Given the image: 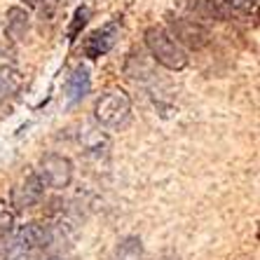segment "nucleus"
<instances>
[{
  "label": "nucleus",
  "mask_w": 260,
  "mask_h": 260,
  "mask_svg": "<svg viewBox=\"0 0 260 260\" xmlns=\"http://www.w3.org/2000/svg\"><path fill=\"white\" fill-rule=\"evenodd\" d=\"M91 89V75H89V68L80 63L75 71L68 75L66 80V96H68V103H78L89 94Z\"/></svg>",
  "instance_id": "10"
},
{
  "label": "nucleus",
  "mask_w": 260,
  "mask_h": 260,
  "mask_svg": "<svg viewBox=\"0 0 260 260\" xmlns=\"http://www.w3.org/2000/svg\"><path fill=\"white\" fill-rule=\"evenodd\" d=\"M89 14H91L89 5H80L78 10H75V14H73V21H71V26H68V38H71V40H75V38L80 36V30L87 26V21H89Z\"/></svg>",
  "instance_id": "15"
},
{
  "label": "nucleus",
  "mask_w": 260,
  "mask_h": 260,
  "mask_svg": "<svg viewBox=\"0 0 260 260\" xmlns=\"http://www.w3.org/2000/svg\"><path fill=\"white\" fill-rule=\"evenodd\" d=\"M14 235H17V242L24 253L40 251V248H47L54 244V228L45 223H26Z\"/></svg>",
  "instance_id": "5"
},
{
  "label": "nucleus",
  "mask_w": 260,
  "mask_h": 260,
  "mask_svg": "<svg viewBox=\"0 0 260 260\" xmlns=\"http://www.w3.org/2000/svg\"><path fill=\"white\" fill-rule=\"evenodd\" d=\"M80 143L91 157H108L110 152V136L103 132L101 124H85L80 129Z\"/></svg>",
  "instance_id": "8"
},
{
  "label": "nucleus",
  "mask_w": 260,
  "mask_h": 260,
  "mask_svg": "<svg viewBox=\"0 0 260 260\" xmlns=\"http://www.w3.org/2000/svg\"><path fill=\"white\" fill-rule=\"evenodd\" d=\"M190 7L202 19H213V21H230V19H235L239 14L225 0H190Z\"/></svg>",
  "instance_id": "9"
},
{
  "label": "nucleus",
  "mask_w": 260,
  "mask_h": 260,
  "mask_svg": "<svg viewBox=\"0 0 260 260\" xmlns=\"http://www.w3.org/2000/svg\"><path fill=\"white\" fill-rule=\"evenodd\" d=\"M24 3H26L28 7H38V0H24Z\"/></svg>",
  "instance_id": "18"
},
{
  "label": "nucleus",
  "mask_w": 260,
  "mask_h": 260,
  "mask_svg": "<svg viewBox=\"0 0 260 260\" xmlns=\"http://www.w3.org/2000/svg\"><path fill=\"white\" fill-rule=\"evenodd\" d=\"M47 260H63V258H59V255H52V258H47Z\"/></svg>",
  "instance_id": "19"
},
{
  "label": "nucleus",
  "mask_w": 260,
  "mask_h": 260,
  "mask_svg": "<svg viewBox=\"0 0 260 260\" xmlns=\"http://www.w3.org/2000/svg\"><path fill=\"white\" fill-rule=\"evenodd\" d=\"M169 36L181 47L185 45L190 49H202L211 40L209 28L202 26L200 21H192V19H169Z\"/></svg>",
  "instance_id": "4"
},
{
  "label": "nucleus",
  "mask_w": 260,
  "mask_h": 260,
  "mask_svg": "<svg viewBox=\"0 0 260 260\" xmlns=\"http://www.w3.org/2000/svg\"><path fill=\"white\" fill-rule=\"evenodd\" d=\"M117 36H120V24L117 21H110L103 28L94 30L85 43V54L89 59H99V56H106L113 49V45L117 43Z\"/></svg>",
  "instance_id": "7"
},
{
  "label": "nucleus",
  "mask_w": 260,
  "mask_h": 260,
  "mask_svg": "<svg viewBox=\"0 0 260 260\" xmlns=\"http://www.w3.org/2000/svg\"><path fill=\"white\" fill-rule=\"evenodd\" d=\"M38 174L43 178L45 188L63 190V188H68L73 181V162L66 157V155L52 152V155H45V157L40 159Z\"/></svg>",
  "instance_id": "3"
},
{
  "label": "nucleus",
  "mask_w": 260,
  "mask_h": 260,
  "mask_svg": "<svg viewBox=\"0 0 260 260\" xmlns=\"http://www.w3.org/2000/svg\"><path fill=\"white\" fill-rule=\"evenodd\" d=\"M38 7H40V14L49 21V19L54 17L56 7H59V0H38Z\"/></svg>",
  "instance_id": "16"
},
{
  "label": "nucleus",
  "mask_w": 260,
  "mask_h": 260,
  "mask_svg": "<svg viewBox=\"0 0 260 260\" xmlns=\"http://www.w3.org/2000/svg\"><path fill=\"white\" fill-rule=\"evenodd\" d=\"M145 45L150 49L152 61H157L159 66L169 68V71H183V68L188 66L185 49L169 36L167 28L150 26V28L145 30Z\"/></svg>",
  "instance_id": "1"
},
{
  "label": "nucleus",
  "mask_w": 260,
  "mask_h": 260,
  "mask_svg": "<svg viewBox=\"0 0 260 260\" xmlns=\"http://www.w3.org/2000/svg\"><path fill=\"white\" fill-rule=\"evenodd\" d=\"M43 194H45V183L40 178V174L33 171L12 190V204L14 209H30V206H36L43 200Z\"/></svg>",
  "instance_id": "6"
},
{
  "label": "nucleus",
  "mask_w": 260,
  "mask_h": 260,
  "mask_svg": "<svg viewBox=\"0 0 260 260\" xmlns=\"http://www.w3.org/2000/svg\"><path fill=\"white\" fill-rule=\"evenodd\" d=\"M5 30L12 40H21L28 33V12L21 7H10L5 17Z\"/></svg>",
  "instance_id": "12"
},
{
  "label": "nucleus",
  "mask_w": 260,
  "mask_h": 260,
  "mask_svg": "<svg viewBox=\"0 0 260 260\" xmlns=\"http://www.w3.org/2000/svg\"><path fill=\"white\" fill-rule=\"evenodd\" d=\"M164 260H178V258H164Z\"/></svg>",
  "instance_id": "20"
},
{
  "label": "nucleus",
  "mask_w": 260,
  "mask_h": 260,
  "mask_svg": "<svg viewBox=\"0 0 260 260\" xmlns=\"http://www.w3.org/2000/svg\"><path fill=\"white\" fill-rule=\"evenodd\" d=\"M94 117L103 129H122L132 117V101L122 89H110L96 101Z\"/></svg>",
  "instance_id": "2"
},
{
  "label": "nucleus",
  "mask_w": 260,
  "mask_h": 260,
  "mask_svg": "<svg viewBox=\"0 0 260 260\" xmlns=\"http://www.w3.org/2000/svg\"><path fill=\"white\" fill-rule=\"evenodd\" d=\"M141 255H143V244L139 237H127L117 244L115 260H141Z\"/></svg>",
  "instance_id": "14"
},
{
  "label": "nucleus",
  "mask_w": 260,
  "mask_h": 260,
  "mask_svg": "<svg viewBox=\"0 0 260 260\" xmlns=\"http://www.w3.org/2000/svg\"><path fill=\"white\" fill-rule=\"evenodd\" d=\"M21 73L14 66H0V103L14 96L21 89Z\"/></svg>",
  "instance_id": "13"
},
{
  "label": "nucleus",
  "mask_w": 260,
  "mask_h": 260,
  "mask_svg": "<svg viewBox=\"0 0 260 260\" xmlns=\"http://www.w3.org/2000/svg\"><path fill=\"white\" fill-rule=\"evenodd\" d=\"M124 75L129 80H136V82H145L150 80L155 73H152V61L150 56H145L143 52H132L124 63Z\"/></svg>",
  "instance_id": "11"
},
{
  "label": "nucleus",
  "mask_w": 260,
  "mask_h": 260,
  "mask_svg": "<svg viewBox=\"0 0 260 260\" xmlns=\"http://www.w3.org/2000/svg\"><path fill=\"white\" fill-rule=\"evenodd\" d=\"M228 5H232L237 12H253L258 7V0H225Z\"/></svg>",
  "instance_id": "17"
}]
</instances>
